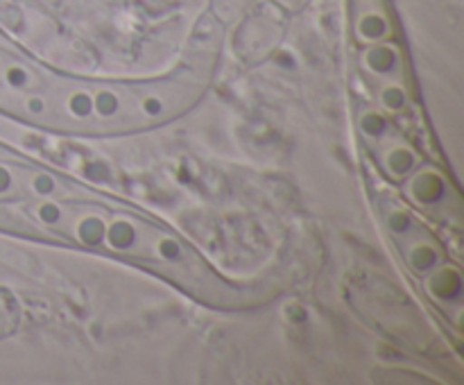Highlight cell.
Listing matches in <instances>:
<instances>
[{
	"label": "cell",
	"mask_w": 464,
	"mask_h": 385,
	"mask_svg": "<svg viewBox=\"0 0 464 385\" xmlns=\"http://www.w3.org/2000/svg\"><path fill=\"white\" fill-rule=\"evenodd\" d=\"M98 107H100V111H104V113H111L113 109H116V98H113V95H109V93L100 95V102H98Z\"/></svg>",
	"instance_id": "2"
},
{
	"label": "cell",
	"mask_w": 464,
	"mask_h": 385,
	"mask_svg": "<svg viewBox=\"0 0 464 385\" xmlns=\"http://www.w3.org/2000/svg\"><path fill=\"white\" fill-rule=\"evenodd\" d=\"M401 102H403V95L399 93L397 89H394V91L390 89L388 93H385V104H388V107L397 109V107H401Z\"/></svg>",
	"instance_id": "3"
},
{
	"label": "cell",
	"mask_w": 464,
	"mask_h": 385,
	"mask_svg": "<svg viewBox=\"0 0 464 385\" xmlns=\"http://www.w3.org/2000/svg\"><path fill=\"white\" fill-rule=\"evenodd\" d=\"M7 82H9V84H14V86H25L27 75L21 71V68L12 66V68H9V71H7Z\"/></svg>",
	"instance_id": "1"
},
{
	"label": "cell",
	"mask_w": 464,
	"mask_h": 385,
	"mask_svg": "<svg viewBox=\"0 0 464 385\" xmlns=\"http://www.w3.org/2000/svg\"><path fill=\"white\" fill-rule=\"evenodd\" d=\"M9 186H12V177H9V172L5 168H0V193H5Z\"/></svg>",
	"instance_id": "4"
}]
</instances>
